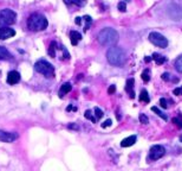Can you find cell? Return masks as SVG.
<instances>
[{"mask_svg": "<svg viewBox=\"0 0 182 171\" xmlns=\"http://www.w3.org/2000/svg\"><path fill=\"white\" fill-rule=\"evenodd\" d=\"M118 39V33L111 27H105L98 33V42L104 47H111Z\"/></svg>", "mask_w": 182, "mask_h": 171, "instance_id": "1", "label": "cell"}, {"mask_svg": "<svg viewBox=\"0 0 182 171\" xmlns=\"http://www.w3.org/2000/svg\"><path fill=\"white\" fill-rule=\"evenodd\" d=\"M107 59L111 65L119 67V65H123L124 62H125V55H124L123 50L121 48L111 47L107 51Z\"/></svg>", "mask_w": 182, "mask_h": 171, "instance_id": "2", "label": "cell"}, {"mask_svg": "<svg viewBox=\"0 0 182 171\" xmlns=\"http://www.w3.org/2000/svg\"><path fill=\"white\" fill-rule=\"evenodd\" d=\"M48 19L39 13H34L32 16H30L27 20V27L31 31H43L48 27Z\"/></svg>", "mask_w": 182, "mask_h": 171, "instance_id": "3", "label": "cell"}, {"mask_svg": "<svg viewBox=\"0 0 182 171\" xmlns=\"http://www.w3.org/2000/svg\"><path fill=\"white\" fill-rule=\"evenodd\" d=\"M34 69L37 70L38 73L43 74L48 79H51V77L54 76L53 65L51 63H48V61H45V59H39V61H37L36 64H34Z\"/></svg>", "mask_w": 182, "mask_h": 171, "instance_id": "4", "label": "cell"}, {"mask_svg": "<svg viewBox=\"0 0 182 171\" xmlns=\"http://www.w3.org/2000/svg\"><path fill=\"white\" fill-rule=\"evenodd\" d=\"M17 20V14L14 11L4 8L0 10V27H7L13 25Z\"/></svg>", "mask_w": 182, "mask_h": 171, "instance_id": "5", "label": "cell"}, {"mask_svg": "<svg viewBox=\"0 0 182 171\" xmlns=\"http://www.w3.org/2000/svg\"><path fill=\"white\" fill-rule=\"evenodd\" d=\"M149 41L154 45L159 47V48H167L168 47V41L167 38L161 35L159 32H150L149 33Z\"/></svg>", "mask_w": 182, "mask_h": 171, "instance_id": "6", "label": "cell"}, {"mask_svg": "<svg viewBox=\"0 0 182 171\" xmlns=\"http://www.w3.org/2000/svg\"><path fill=\"white\" fill-rule=\"evenodd\" d=\"M166 153V150L163 146L161 145H154L151 146V149L149 151V160H157L162 158Z\"/></svg>", "mask_w": 182, "mask_h": 171, "instance_id": "7", "label": "cell"}, {"mask_svg": "<svg viewBox=\"0 0 182 171\" xmlns=\"http://www.w3.org/2000/svg\"><path fill=\"white\" fill-rule=\"evenodd\" d=\"M18 133L16 132H5L0 130V141L4 143H13L16 139H18Z\"/></svg>", "mask_w": 182, "mask_h": 171, "instance_id": "8", "label": "cell"}, {"mask_svg": "<svg viewBox=\"0 0 182 171\" xmlns=\"http://www.w3.org/2000/svg\"><path fill=\"white\" fill-rule=\"evenodd\" d=\"M16 36V31L10 27H0V39L5 41L7 38H11Z\"/></svg>", "mask_w": 182, "mask_h": 171, "instance_id": "9", "label": "cell"}, {"mask_svg": "<svg viewBox=\"0 0 182 171\" xmlns=\"http://www.w3.org/2000/svg\"><path fill=\"white\" fill-rule=\"evenodd\" d=\"M20 81V74L16 71V70H12L7 74V83L8 85H16Z\"/></svg>", "mask_w": 182, "mask_h": 171, "instance_id": "10", "label": "cell"}, {"mask_svg": "<svg viewBox=\"0 0 182 171\" xmlns=\"http://www.w3.org/2000/svg\"><path fill=\"white\" fill-rule=\"evenodd\" d=\"M136 139H137L136 135H130V137H128V138H125L122 140L121 146H122V147H129V146H133V145L136 143Z\"/></svg>", "mask_w": 182, "mask_h": 171, "instance_id": "11", "label": "cell"}, {"mask_svg": "<svg viewBox=\"0 0 182 171\" xmlns=\"http://www.w3.org/2000/svg\"><path fill=\"white\" fill-rule=\"evenodd\" d=\"M134 83H135L134 79H129V80L127 81V86H125V91H127L129 94H130V97H131V99H134V97H135Z\"/></svg>", "mask_w": 182, "mask_h": 171, "instance_id": "12", "label": "cell"}, {"mask_svg": "<svg viewBox=\"0 0 182 171\" xmlns=\"http://www.w3.org/2000/svg\"><path fill=\"white\" fill-rule=\"evenodd\" d=\"M71 89H72V86H71V83H69V82L64 83V85L60 87V89H59V94H58L59 97H63L65 94H68L69 91H71Z\"/></svg>", "mask_w": 182, "mask_h": 171, "instance_id": "13", "label": "cell"}, {"mask_svg": "<svg viewBox=\"0 0 182 171\" xmlns=\"http://www.w3.org/2000/svg\"><path fill=\"white\" fill-rule=\"evenodd\" d=\"M70 38H71V43H72V45H77L78 42L82 39V35L77 31H71L70 32Z\"/></svg>", "mask_w": 182, "mask_h": 171, "instance_id": "14", "label": "cell"}, {"mask_svg": "<svg viewBox=\"0 0 182 171\" xmlns=\"http://www.w3.org/2000/svg\"><path fill=\"white\" fill-rule=\"evenodd\" d=\"M0 59H4V61H10L12 59V55L10 53V51L4 47H0Z\"/></svg>", "mask_w": 182, "mask_h": 171, "instance_id": "15", "label": "cell"}, {"mask_svg": "<svg viewBox=\"0 0 182 171\" xmlns=\"http://www.w3.org/2000/svg\"><path fill=\"white\" fill-rule=\"evenodd\" d=\"M153 59H154L156 62V64H159V65H161V64H163L166 62V57L162 56V55H160V53H154V55H153Z\"/></svg>", "mask_w": 182, "mask_h": 171, "instance_id": "16", "label": "cell"}, {"mask_svg": "<svg viewBox=\"0 0 182 171\" xmlns=\"http://www.w3.org/2000/svg\"><path fill=\"white\" fill-rule=\"evenodd\" d=\"M139 101L145 102V103H148V102L150 101L149 94H148V91H145V89H142V91H141V94H139Z\"/></svg>", "mask_w": 182, "mask_h": 171, "instance_id": "17", "label": "cell"}, {"mask_svg": "<svg viewBox=\"0 0 182 171\" xmlns=\"http://www.w3.org/2000/svg\"><path fill=\"white\" fill-rule=\"evenodd\" d=\"M151 111H153V112L154 113H156V114H157V115H159V117L160 118H162V119H163V120H168V117H167V114H164V113L162 112V111H160V109H159V108H157V107H151Z\"/></svg>", "mask_w": 182, "mask_h": 171, "instance_id": "18", "label": "cell"}, {"mask_svg": "<svg viewBox=\"0 0 182 171\" xmlns=\"http://www.w3.org/2000/svg\"><path fill=\"white\" fill-rule=\"evenodd\" d=\"M174 65H175V69H176L179 73H181L182 74V55L177 57L176 61H175V63H174Z\"/></svg>", "mask_w": 182, "mask_h": 171, "instance_id": "19", "label": "cell"}, {"mask_svg": "<svg viewBox=\"0 0 182 171\" xmlns=\"http://www.w3.org/2000/svg\"><path fill=\"white\" fill-rule=\"evenodd\" d=\"M56 47H57V43L51 42L50 48H48V55H50L51 57H54V56H56Z\"/></svg>", "mask_w": 182, "mask_h": 171, "instance_id": "20", "label": "cell"}, {"mask_svg": "<svg viewBox=\"0 0 182 171\" xmlns=\"http://www.w3.org/2000/svg\"><path fill=\"white\" fill-rule=\"evenodd\" d=\"M142 80L144 81V82H149L150 81V70L149 69H145L143 70V73H142Z\"/></svg>", "mask_w": 182, "mask_h": 171, "instance_id": "21", "label": "cell"}, {"mask_svg": "<svg viewBox=\"0 0 182 171\" xmlns=\"http://www.w3.org/2000/svg\"><path fill=\"white\" fill-rule=\"evenodd\" d=\"M84 117L88 119V120H90V121H92V123L95 124L96 123V119L94 118V115H92V113H91V111H85V114H84Z\"/></svg>", "mask_w": 182, "mask_h": 171, "instance_id": "22", "label": "cell"}, {"mask_svg": "<svg viewBox=\"0 0 182 171\" xmlns=\"http://www.w3.org/2000/svg\"><path fill=\"white\" fill-rule=\"evenodd\" d=\"M139 123L143 124V125H147V124L149 123V120H148V117L145 115V114H139Z\"/></svg>", "mask_w": 182, "mask_h": 171, "instance_id": "23", "label": "cell"}, {"mask_svg": "<svg viewBox=\"0 0 182 171\" xmlns=\"http://www.w3.org/2000/svg\"><path fill=\"white\" fill-rule=\"evenodd\" d=\"M117 7H118V10L121 11V12H125V11H127V4H125L124 1H119V3H118V5H117Z\"/></svg>", "mask_w": 182, "mask_h": 171, "instance_id": "24", "label": "cell"}, {"mask_svg": "<svg viewBox=\"0 0 182 171\" xmlns=\"http://www.w3.org/2000/svg\"><path fill=\"white\" fill-rule=\"evenodd\" d=\"M171 121H173V124H175L179 128H182V119L181 118H174Z\"/></svg>", "mask_w": 182, "mask_h": 171, "instance_id": "25", "label": "cell"}, {"mask_svg": "<svg viewBox=\"0 0 182 171\" xmlns=\"http://www.w3.org/2000/svg\"><path fill=\"white\" fill-rule=\"evenodd\" d=\"M83 19L86 21L85 30H88V29H89V26H90V24L92 23V18H91L90 16H84V17H83Z\"/></svg>", "mask_w": 182, "mask_h": 171, "instance_id": "26", "label": "cell"}, {"mask_svg": "<svg viewBox=\"0 0 182 171\" xmlns=\"http://www.w3.org/2000/svg\"><path fill=\"white\" fill-rule=\"evenodd\" d=\"M95 113H96V118H98V119L103 118V115H104L103 111H102V109H99L98 107H95Z\"/></svg>", "mask_w": 182, "mask_h": 171, "instance_id": "27", "label": "cell"}, {"mask_svg": "<svg viewBox=\"0 0 182 171\" xmlns=\"http://www.w3.org/2000/svg\"><path fill=\"white\" fill-rule=\"evenodd\" d=\"M66 4H75V5H82V0H64Z\"/></svg>", "mask_w": 182, "mask_h": 171, "instance_id": "28", "label": "cell"}, {"mask_svg": "<svg viewBox=\"0 0 182 171\" xmlns=\"http://www.w3.org/2000/svg\"><path fill=\"white\" fill-rule=\"evenodd\" d=\"M113 125V121H111V119H108V120H105L104 123L102 124V127L103 128H107L109 127V126H111Z\"/></svg>", "mask_w": 182, "mask_h": 171, "instance_id": "29", "label": "cell"}, {"mask_svg": "<svg viewBox=\"0 0 182 171\" xmlns=\"http://www.w3.org/2000/svg\"><path fill=\"white\" fill-rule=\"evenodd\" d=\"M160 105L162 108H167V107H168V101H167V99L162 97V99L160 100Z\"/></svg>", "mask_w": 182, "mask_h": 171, "instance_id": "30", "label": "cell"}, {"mask_svg": "<svg viewBox=\"0 0 182 171\" xmlns=\"http://www.w3.org/2000/svg\"><path fill=\"white\" fill-rule=\"evenodd\" d=\"M171 77H170V74L169 73H163L162 74V80L163 81H169Z\"/></svg>", "mask_w": 182, "mask_h": 171, "instance_id": "31", "label": "cell"}, {"mask_svg": "<svg viewBox=\"0 0 182 171\" xmlns=\"http://www.w3.org/2000/svg\"><path fill=\"white\" fill-rule=\"evenodd\" d=\"M173 93H174L175 95H177V96L182 95V87H180V88H175V89L173 91Z\"/></svg>", "mask_w": 182, "mask_h": 171, "instance_id": "32", "label": "cell"}, {"mask_svg": "<svg viewBox=\"0 0 182 171\" xmlns=\"http://www.w3.org/2000/svg\"><path fill=\"white\" fill-rule=\"evenodd\" d=\"M115 91H116V87H115L114 85H113V86H110V87L108 88V93H109V94H114Z\"/></svg>", "mask_w": 182, "mask_h": 171, "instance_id": "33", "label": "cell"}, {"mask_svg": "<svg viewBox=\"0 0 182 171\" xmlns=\"http://www.w3.org/2000/svg\"><path fill=\"white\" fill-rule=\"evenodd\" d=\"M68 128H70V130H76V131L79 130V127H78L77 125H75V124H69V125H68Z\"/></svg>", "mask_w": 182, "mask_h": 171, "instance_id": "34", "label": "cell"}, {"mask_svg": "<svg viewBox=\"0 0 182 171\" xmlns=\"http://www.w3.org/2000/svg\"><path fill=\"white\" fill-rule=\"evenodd\" d=\"M80 23H82V18H80V17H77V18H76V24L79 25Z\"/></svg>", "mask_w": 182, "mask_h": 171, "instance_id": "35", "label": "cell"}, {"mask_svg": "<svg viewBox=\"0 0 182 171\" xmlns=\"http://www.w3.org/2000/svg\"><path fill=\"white\" fill-rule=\"evenodd\" d=\"M151 59H153V57H150V56H148V57H145V58H144V61L147 62V63H149V62L151 61Z\"/></svg>", "mask_w": 182, "mask_h": 171, "instance_id": "36", "label": "cell"}, {"mask_svg": "<svg viewBox=\"0 0 182 171\" xmlns=\"http://www.w3.org/2000/svg\"><path fill=\"white\" fill-rule=\"evenodd\" d=\"M71 109H72V111H76L77 108H76V107H72V106H69L68 108H66V111H71Z\"/></svg>", "mask_w": 182, "mask_h": 171, "instance_id": "37", "label": "cell"}]
</instances>
